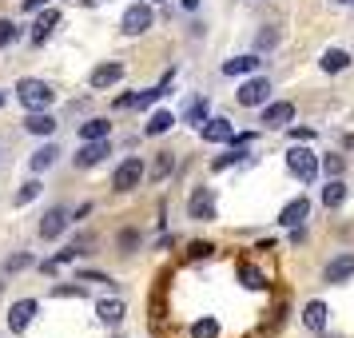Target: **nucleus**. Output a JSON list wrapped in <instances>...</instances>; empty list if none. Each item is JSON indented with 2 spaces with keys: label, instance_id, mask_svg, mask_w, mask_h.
I'll list each match as a JSON object with an SVG mask.
<instances>
[{
  "label": "nucleus",
  "instance_id": "obj_1",
  "mask_svg": "<svg viewBox=\"0 0 354 338\" xmlns=\"http://www.w3.org/2000/svg\"><path fill=\"white\" fill-rule=\"evenodd\" d=\"M17 100L28 108V112H40V108H48L52 104V88L40 80H20L17 84Z\"/></svg>",
  "mask_w": 354,
  "mask_h": 338
},
{
  "label": "nucleus",
  "instance_id": "obj_2",
  "mask_svg": "<svg viewBox=\"0 0 354 338\" xmlns=\"http://www.w3.org/2000/svg\"><path fill=\"white\" fill-rule=\"evenodd\" d=\"M287 167H290V176H299L303 183H310V179L319 176V160H315L306 147H290L287 151Z\"/></svg>",
  "mask_w": 354,
  "mask_h": 338
},
{
  "label": "nucleus",
  "instance_id": "obj_3",
  "mask_svg": "<svg viewBox=\"0 0 354 338\" xmlns=\"http://www.w3.org/2000/svg\"><path fill=\"white\" fill-rule=\"evenodd\" d=\"M140 179H144V163L136 160V156H128V160L115 167L112 191H131V187H140Z\"/></svg>",
  "mask_w": 354,
  "mask_h": 338
},
{
  "label": "nucleus",
  "instance_id": "obj_4",
  "mask_svg": "<svg viewBox=\"0 0 354 338\" xmlns=\"http://www.w3.org/2000/svg\"><path fill=\"white\" fill-rule=\"evenodd\" d=\"M40 314V303L36 299H20V303H12V310H8V330L12 335H24L28 330V322Z\"/></svg>",
  "mask_w": 354,
  "mask_h": 338
},
{
  "label": "nucleus",
  "instance_id": "obj_5",
  "mask_svg": "<svg viewBox=\"0 0 354 338\" xmlns=\"http://www.w3.org/2000/svg\"><path fill=\"white\" fill-rule=\"evenodd\" d=\"M235 96H239L243 108H259V104H267V96H271V84L263 80V76H255V80H247V84H243V88L235 92Z\"/></svg>",
  "mask_w": 354,
  "mask_h": 338
},
{
  "label": "nucleus",
  "instance_id": "obj_6",
  "mask_svg": "<svg viewBox=\"0 0 354 338\" xmlns=\"http://www.w3.org/2000/svg\"><path fill=\"white\" fill-rule=\"evenodd\" d=\"M147 28H151V4H131L128 12H124V32L140 36Z\"/></svg>",
  "mask_w": 354,
  "mask_h": 338
},
{
  "label": "nucleus",
  "instance_id": "obj_7",
  "mask_svg": "<svg viewBox=\"0 0 354 338\" xmlns=\"http://www.w3.org/2000/svg\"><path fill=\"white\" fill-rule=\"evenodd\" d=\"M187 211H192V219H199V223L215 219V195H211V187H199V191L187 199Z\"/></svg>",
  "mask_w": 354,
  "mask_h": 338
},
{
  "label": "nucleus",
  "instance_id": "obj_8",
  "mask_svg": "<svg viewBox=\"0 0 354 338\" xmlns=\"http://www.w3.org/2000/svg\"><path fill=\"white\" fill-rule=\"evenodd\" d=\"M199 131H203V140H207V144H231V140H235L231 120H219V115H215V120H203Z\"/></svg>",
  "mask_w": 354,
  "mask_h": 338
},
{
  "label": "nucleus",
  "instance_id": "obj_9",
  "mask_svg": "<svg viewBox=\"0 0 354 338\" xmlns=\"http://www.w3.org/2000/svg\"><path fill=\"white\" fill-rule=\"evenodd\" d=\"M108 151H112V147H108V140H88V144L76 151V167H96V163L108 160Z\"/></svg>",
  "mask_w": 354,
  "mask_h": 338
},
{
  "label": "nucleus",
  "instance_id": "obj_10",
  "mask_svg": "<svg viewBox=\"0 0 354 338\" xmlns=\"http://www.w3.org/2000/svg\"><path fill=\"white\" fill-rule=\"evenodd\" d=\"M290 120H295V104L290 100H279V104H267L263 108V124L267 128H287Z\"/></svg>",
  "mask_w": 354,
  "mask_h": 338
},
{
  "label": "nucleus",
  "instance_id": "obj_11",
  "mask_svg": "<svg viewBox=\"0 0 354 338\" xmlns=\"http://www.w3.org/2000/svg\"><path fill=\"white\" fill-rule=\"evenodd\" d=\"M72 223V219H68V211L64 207H52L48 215H44V223H40V239H60V235H64V227Z\"/></svg>",
  "mask_w": 354,
  "mask_h": 338
},
{
  "label": "nucleus",
  "instance_id": "obj_12",
  "mask_svg": "<svg viewBox=\"0 0 354 338\" xmlns=\"http://www.w3.org/2000/svg\"><path fill=\"white\" fill-rule=\"evenodd\" d=\"M306 215H310V199H303V195H299V199H290L287 207H283L279 223H283V227H299V223L306 219Z\"/></svg>",
  "mask_w": 354,
  "mask_h": 338
},
{
  "label": "nucleus",
  "instance_id": "obj_13",
  "mask_svg": "<svg viewBox=\"0 0 354 338\" xmlns=\"http://www.w3.org/2000/svg\"><path fill=\"white\" fill-rule=\"evenodd\" d=\"M115 80H124V64L120 60H108V64H100L92 72V88H112Z\"/></svg>",
  "mask_w": 354,
  "mask_h": 338
},
{
  "label": "nucleus",
  "instance_id": "obj_14",
  "mask_svg": "<svg viewBox=\"0 0 354 338\" xmlns=\"http://www.w3.org/2000/svg\"><path fill=\"white\" fill-rule=\"evenodd\" d=\"M351 274H354V255L330 259V267H326V283H342V279H351Z\"/></svg>",
  "mask_w": 354,
  "mask_h": 338
},
{
  "label": "nucleus",
  "instance_id": "obj_15",
  "mask_svg": "<svg viewBox=\"0 0 354 338\" xmlns=\"http://www.w3.org/2000/svg\"><path fill=\"white\" fill-rule=\"evenodd\" d=\"M24 128L32 131V135H52V131H56V120H52V115L44 112V108H40V112H28Z\"/></svg>",
  "mask_w": 354,
  "mask_h": 338
},
{
  "label": "nucleus",
  "instance_id": "obj_16",
  "mask_svg": "<svg viewBox=\"0 0 354 338\" xmlns=\"http://www.w3.org/2000/svg\"><path fill=\"white\" fill-rule=\"evenodd\" d=\"M56 20H60V12H56V8H48L44 17L36 20V24H32V44H44V40H48V32L56 28Z\"/></svg>",
  "mask_w": 354,
  "mask_h": 338
},
{
  "label": "nucleus",
  "instance_id": "obj_17",
  "mask_svg": "<svg viewBox=\"0 0 354 338\" xmlns=\"http://www.w3.org/2000/svg\"><path fill=\"white\" fill-rule=\"evenodd\" d=\"M96 314H100V322L115 326V322L124 319V303L120 299H104V303H96Z\"/></svg>",
  "mask_w": 354,
  "mask_h": 338
},
{
  "label": "nucleus",
  "instance_id": "obj_18",
  "mask_svg": "<svg viewBox=\"0 0 354 338\" xmlns=\"http://www.w3.org/2000/svg\"><path fill=\"white\" fill-rule=\"evenodd\" d=\"M255 68H259V56H235V60L223 64V76H247V72H255Z\"/></svg>",
  "mask_w": 354,
  "mask_h": 338
},
{
  "label": "nucleus",
  "instance_id": "obj_19",
  "mask_svg": "<svg viewBox=\"0 0 354 338\" xmlns=\"http://www.w3.org/2000/svg\"><path fill=\"white\" fill-rule=\"evenodd\" d=\"M342 199H346V183H342L338 176L326 179V187H322V203H326V207H338Z\"/></svg>",
  "mask_w": 354,
  "mask_h": 338
},
{
  "label": "nucleus",
  "instance_id": "obj_20",
  "mask_svg": "<svg viewBox=\"0 0 354 338\" xmlns=\"http://www.w3.org/2000/svg\"><path fill=\"white\" fill-rule=\"evenodd\" d=\"M171 124H176V115H171V112H156L144 124V131H147V135H163V131H171Z\"/></svg>",
  "mask_w": 354,
  "mask_h": 338
},
{
  "label": "nucleus",
  "instance_id": "obj_21",
  "mask_svg": "<svg viewBox=\"0 0 354 338\" xmlns=\"http://www.w3.org/2000/svg\"><path fill=\"white\" fill-rule=\"evenodd\" d=\"M303 322L310 326V330H322V326H326V306H322V303H306Z\"/></svg>",
  "mask_w": 354,
  "mask_h": 338
},
{
  "label": "nucleus",
  "instance_id": "obj_22",
  "mask_svg": "<svg viewBox=\"0 0 354 338\" xmlns=\"http://www.w3.org/2000/svg\"><path fill=\"white\" fill-rule=\"evenodd\" d=\"M342 68H351V56L346 52H338V48L322 52V72H342Z\"/></svg>",
  "mask_w": 354,
  "mask_h": 338
},
{
  "label": "nucleus",
  "instance_id": "obj_23",
  "mask_svg": "<svg viewBox=\"0 0 354 338\" xmlns=\"http://www.w3.org/2000/svg\"><path fill=\"white\" fill-rule=\"evenodd\" d=\"M108 131H112V124H108V120H88V124H80L84 140H108Z\"/></svg>",
  "mask_w": 354,
  "mask_h": 338
},
{
  "label": "nucleus",
  "instance_id": "obj_24",
  "mask_svg": "<svg viewBox=\"0 0 354 338\" xmlns=\"http://www.w3.org/2000/svg\"><path fill=\"white\" fill-rule=\"evenodd\" d=\"M56 156H60V151H56L52 144H44L40 151H32V171H44V167H52V163H56Z\"/></svg>",
  "mask_w": 354,
  "mask_h": 338
},
{
  "label": "nucleus",
  "instance_id": "obj_25",
  "mask_svg": "<svg viewBox=\"0 0 354 338\" xmlns=\"http://www.w3.org/2000/svg\"><path fill=\"white\" fill-rule=\"evenodd\" d=\"M192 335L195 338H215V335H219V322H215V319H199L192 326Z\"/></svg>",
  "mask_w": 354,
  "mask_h": 338
},
{
  "label": "nucleus",
  "instance_id": "obj_26",
  "mask_svg": "<svg viewBox=\"0 0 354 338\" xmlns=\"http://www.w3.org/2000/svg\"><path fill=\"white\" fill-rule=\"evenodd\" d=\"M171 167H176V160H171V156H160V160H156V167H151V179H156V183H160V179H167V176H171Z\"/></svg>",
  "mask_w": 354,
  "mask_h": 338
},
{
  "label": "nucleus",
  "instance_id": "obj_27",
  "mask_svg": "<svg viewBox=\"0 0 354 338\" xmlns=\"http://www.w3.org/2000/svg\"><path fill=\"white\" fill-rule=\"evenodd\" d=\"M207 120V100H195L187 104V124H203Z\"/></svg>",
  "mask_w": 354,
  "mask_h": 338
},
{
  "label": "nucleus",
  "instance_id": "obj_28",
  "mask_svg": "<svg viewBox=\"0 0 354 338\" xmlns=\"http://www.w3.org/2000/svg\"><path fill=\"white\" fill-rule=\"evenodd\" d=\"M40 191H44V187H40V183H36V179H32V183H24V187H20L17 203H20V207H24V203H32V199H36V195H40Z\"/></svg>",
  "mask_w": 354,
  "mask_h": 338
},
{
  "label": "nucleus",
  "instance_id": "obj_29",
  "mask_svg": "<svg viewBox=\"0 0 354 338\" xmlns=\"http://www.w3.org/2000/svg\"><path fill=\"white\" fill-rule=\"evenodd\" d=\"M12 40H17V24L12 20H0V48H8Z\"/></svg>",
  "mask_w": 354,
  "mask_h": 338
},
{
  "label": "nucleus",
  "instance_id": "obj_30",
  "mask_svg": "<svg viewBox=\"0 0 354 338\" xmlns=\"http://www.w3.org/2000/svg\"><path fill=\"white\" fill-rule=\"evenodd\" d=\"M36 259H32V251H28V255H12L8 259V267H4V271L12 274V271H24V267H32Z\"/></svg>",
  "mask_w": 354,
  "mask_h": 338
},
{
  "label": "nucleus",
  "instance_id": "obj_31",
  "mask_svg": "<svg viewBox=\"0 0 354 338\" xmlns=\"http://www.w3.org/2000/svg\"><path fill=\"white\" fill-rule=\"evenodd\" d=\"M322 171H326L330 179L342 176V156H326V160H322Z\"/></svg>",
  "mask_w": 354,
  "mask_h": 338
},
{
  "label": "nucleus",
  "instance_id": "obj_32",
  "mask_svg": "<svg viewBox=\"0 0 354 338\" xmlns=\"http://www.w3.org/2000/svg\"><path fill=\"white\" fill-rule=\"evenodd\" d=\"M243 156H247V151H243V147H239V151H231V156H219V160L211 163V167H215V171H223V167H231V163H239Z\"/></svg>",
  "mask_w": 354,
  "mask_h": 338
},
{
  "label": "nucleus",
  "instance_id": "obj_33",
  "mask_svg": "<svg viewBox=\"0 0 354 338\" xmlns=\"http://www.w3.org/2000/svg\"><path fill=\"white\" fill-rule=\"evenodd\" d=\"M243 283H247V287H263V274H259V271H251V267H243Z\"/></svg>",
  "mask_w": 354,
  "mask_h": 338
},
{
  "label": "nucleus",
  "instance_id": "obj_34",
  "mask_svg": "<svg viewBox=\"0 0 354 338\" xmlns=\"http://www.w3.org/2000/svg\"><path fill=\"white\" fill-rule=\"evenodd\" d=\"M136 243H140V235H136V231H120V247H124V251H131Z\"/></svg>",
  "mask_w": 354,
  "mask_h": 338
},
{
  "label": "nucleus",
  "instance_id": "obj_35",
  "mask_svg": "<svg viewBox=\"0 0 354 338\" xmlns=\"http://www.w3.org/2000/svg\"><path fill=\"white\" fill-rule=\"evenodd\" d=\"M290 135H295V140H315V131L310 128H290Z\"/></svg>",
  "mask_w": 354,
  "mask_h": 338
},
{
  "label": "nucleus",
  "instance_id": "obj_36",
  "mask_svg": "<svg viewBox=\"0 0 354 338\" xmlns=\"http://www.w3.org/2000/svg\"><path fill=\"white\" fill-rule=\"evenodd\" d=\"M48 0H24V12H32V8H44Z\"/></svg>",
  "mask_w": 354,
  "mask_h": 338
},
{
  "label": "nucleus",
  "instance_id": "obj_37",
  "mask_svg": "<svg viewBox=\"0 0 354 338\" xmlns=\"http://www.w3.org/2000/svg\"><path fill=\"white\" fill-rule=\"evenodd\" d=\"M179 4H183V8H187V12H192V8H199V0H179Z\"/></svg>",
  "mask_w": 354,
  "mask_h": 338
},
{
  "label": "nucleus",
  "instance_id": "obj_38",
  "mask_svg": "<svg viewBox=\"0 0 354 338\" xmlns=\"http://www.w3.org/2000/svg\"><path fill=\"white\" fill-rule=\"evenodd\" d=\"M346 147H351V151H354V131H351V135H346Z\"/></svg>",
  "mask_w": 354,
  "mask_h": 338
},
{
  "label": "nucleus",
  "instance_id": "obj_39",
  "mask_svg": "<svg viewBox=\"0 0 354 338\" xmlns=\"http://www.w3.org/2000/svg\"><path fill=\"white\" fill-rule=\"evenodd\" d=\"M335 4H354V0H335Z\"/></svg>",
  "mask_w": 354,
  "mask_h": 338
},
{
  "label": "nucleus",
  "instance_id": "obj_40",
  "mask_svg": "<svg viewBox=\"0 0 354 338\" xmlns=\"http://www.w3.org/2000/svg\"><path fill=\"white\" fill-rule=\"evenodd\" d=\"M4 100H8V96H4V92H0V108H4Z\"/></svg>",
  "mask_w": 354,
  "mask_h": 338
},
{
  "label": "nucleus",
  "instance_id": "obj_41",
  "mask_svg": "<svg viewBox=\"0 0 354 338\" xmlns=\"http://www.w3.org/2000/svg\"><path fill=\"white\" fill-rule=\"evenodd\" d=\"M84 4H100V0H84Z\"/></svg>",
  "mask_w": 354,
  "mask_h": 338
},
{
  "label": "nucleus",
  "instance_id": "obj_42",
  "mask_svg": "<svg viewBox=\"0 0 354 338\" xmlns=\"http://www.w3.org/2000/svg\"><path fill=\"white\" fill-rule=\"evenodd\" d=\"M0 294H4V283H0Z\"/></svg>",
  "mask_w": 354,
  "mask_h": 338
},
{
  "label": "nucleus",
  "instance_id": "obj_43",
  "mask_svg": "<svg viewBox=\"0 0 354 338\" xmlns=\"http://www.w3.org/2000/svg\"><path fill=\"white\" fill-rule=\"evenodd\" d=\"M147 4H156V0H147Z\"/></svg>",
  "mask_w": 354,
  "mask_h": 338
}]
</instances>
